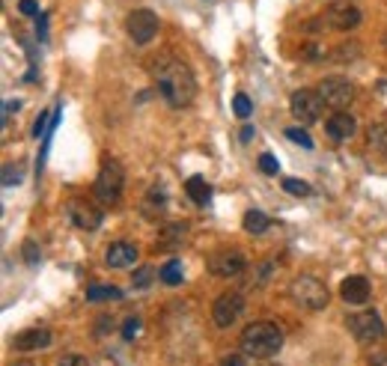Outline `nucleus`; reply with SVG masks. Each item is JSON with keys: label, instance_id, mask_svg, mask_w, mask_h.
<instances>
[{"label": "nucleus", "instance_id": "1", "mask_svg": "<svg viewBox=\"0 0 387 366\" xmlns=\"http://www.w3.org/2000/svg\"><path fill=\"white\" fill-rule=\"evenodd\" d=\"M152 78L161 98L170 105V107H188L197 96V81H194V72L185 66L182 60L176 57H158L152 63Z\"/></svg>", "mask_w": 387, "mask_h": 366}, {"label": "nucleus", "instance_id": "2", "mask_svg": "<svg viewBox=\"0 0 387 366\" xmlns=\"http://www.w3.org/2000/svg\"><path fill=\"white\" fill-rule=\"evenodd\" d=\"M283 348V331L274 322H254L242 334V351L254 360L274 358Z\"/></svg>", "mask_w": 387, "mask_h": 366}, {"label": "nucleus", "instance_id": "3", "mask_svg": "<svg viewBox=\"0 0 387 366\" xmlns=\"http://www.w3.org/2000/svg\"><path fill=\"white\" fill-rule=\"evenodd\" d=\"M122 188H126V170L117 158H105L102 170H98L93 182V197L102 206H117L122 200Z\"/></svg>", "mask_w": 387, "mask_h": 366}, {"label": "nucleus", "instance_id": "4", "mask_svg": "<svg viewBox=\"0 0 387 366\" xmlns=\"http://www.w3.org/2000/svg\"><path fill=\"white\" fill-rule=\"evenodd\" d=\"M289 298L295 301L298 307H304L310 313H319L328 307V301H331V292H328V286H324L319 277L313 274H301V277H295L292 286H289Z\"/></svg>", "mask_w": 387, "mask_h": 366}, {"label": "nucleus", "instance_id": "5", "mask_svg": "<svg viewBox=\"0 0 387 366\" xmlns=\"http://www.w3.org/2000/svg\"><path fill=\"white\" fill-rule=\"evenodd\" d=\"M346 327L360 346H376L387 336V327L381 322V315L376 310H364V313H352L346 319Z\"/></svg>", "mask_w": 387, "mask_h": 366}, {"label": "nucleus", "instance_id": "6", "mask_svg": "<svg viewBox=\"0 0 387 366\" xmlns=\"http://www.w3.org/2000/svg\"><path fill=\"white\" fill-rule=\"evenodd\" d=\"M316 90L322 96L324 107H331V110H346L355 102V84L346 78H324Z\"/></svg>", "mask_w": 387, "mask_h": 366}, {"label": "nucleus", "instance_id": "7", "mask_svg": "<svg viewBox=\"0 0 387 366\" xmlns=\"http://www.w3.org/2000/svg\"><path fill=\"white\" fill-rule=\"evenodd\" d=\"M322 107H324V102H322L319 90H295L292 98H289V110H292V117H295L298 122H304V125L319 122Z\"/></svg>", "mask_w": 387, "mask_h": 366}, {"label": "nucleus", "instance_id": "8", "mask_svg": "<svg viewBox=\"0 0 387 366\" xmlns=\"http://www.w3.org/2000/svg\"><path fill=\"white\" fill-rule=\"evenodd\" d=\"M158 15L152 9H134L131 15L126 18V30L131 36L134 45H149L158 36Z\"/></svg>", "mask_w": 387, "mask_h": 366}, {"label": "nucleus", "instance_id": "9", "mask_svg": "<svg viewBox=\"0 0 387 366\" xmlns=\"http://www.w3.org/2000/svg\"><path fill=\"white\" fill-rule=\"evenodd\" d=\"M242 313H244V298L239 292H223L215 298V304H211V319H215L218 327L235 325Z\"/></svg>", "mask_w": 387, "mask_h": 366}, {"label": "nucleus", "instance_id": "10", "mask_svg": "<svg viewBox=\"0 0 387 366\" xmlns=\"http://www.w3.org/2000/svg\"><path fill=\"white\" fill-rule=\"evenodd\" d=\"M247 268V259L242 250H218V254L209 256V271L215 277H223V280H230V277H239L242 271Z\"/></svg>", "mask_w": 387, "mask_h": 366}, {"label": "nucleus", "instance_id": "11", "mask_svg": "<svg viewBox=\"0 0 387 366\" xmlns=\"http://www.w3.org/2000/svg\"><path fill=\"white\" fill-rule=\"evenodd\" d=\"M69 218H72V223L78 226V230L93 233V230L102 226L105 211L98 206H93V203H86V200H72V203H69Z\"/></svg>", "mask_w": 387, "mask_h": 366}, {"label": "nucleus", "instance_id": "12", "mask_svg": "<svg viewBox=\"0 0 387 366\" xmlns=\"http://www.w3.org/2000/svg\"><path fill=\"white\" fill-rule=\"evenodd\" d=\"M360 9L352 4V0H334L328 6V24L334 30H355L360 24Z\"/></svg>", "mask_w": 387, "mask_h": 366}, {"label": "nucleus", "instance_id": "13", "mask_svg": "<svg viewBox=\"0 0 387 366\" xmlns=\"http://www.w3.org/2000/svg\"><path fill=\"white\" fill-rule=\"evenodd\" d=\"M369 280L367 277H360V274H352V277H346V280L340 283V298L346 301V304H355V307H360V304H367L369 301Z\"/></svg>", "mask_w": 387, "mask_h": 366}, {"label": "nucleus", "instance_id": "14", "mask_svg": "<svg viewBox=\"0 0 387 366\" xmlns=\"http://www.w3.org/2000/svg\"><path fill=\"white\" fill-rule=\"evenodd\" d=\"M355 131H358V119L346 110H334V117H328V122H324V134L331 140H348Z\"/></svg>", "mask_w": 387, "mask_h": 366}, {"label": "nucleus", "instance_id": "15", "mask_svg": "<svg viewBox=\"0 0 387 366\" xmlns=\"http://www.w3.org/2000/svg\"><path fill=\"white\" fill-rule=\"evenodd\" d=\"M15 351H39L51 346V331L48 327H30V331H21L15 339H12Z\"/></svg>", "mask_w": 387, "mask_h": 366}, {"label": "nucleus", "instance_id": "16", "mask_svg": "<svg viewBox=\"0 0 387 366\" xmlns=\"http://www.w3.org/2000/svg\"><path fill=\"white\" fill-rule=\"evenodd\" d=\"M137 262V247L131 242H114L105 254V265L107 268H129Z\"/></svg>", "mask_w": 387, "mask_h": 366}, {"label": "nucleus", "instance_id": "17", "mask_svg": "<svg viewBox=\"0 0 387 366\" xmlns=\"http://www.w3.org/2000/svg\"><path fill=\"white\" fill-rule=\"evenodd\" d=\"M185 235H188V223H170L158 233L155 250H179L185 244Z\"/></svg>", "mask_w": 387, "mask_h": 366}, {"label": "nucleus", "instance_id": "18", "mask_svg": "<svg viewBox=\"0 0 387 366\" xmlns=\"http://www.w3.org/2000/svg\"><path fill=\"white\" fill-rule=\"evenodd\" d=\"M185 191H188L191 203H197V206H206L211 200V188H209V182L203 179V176H191V179L185 182Z\"/></svg>", "mask_w": 387, "mask_h": 366}, {"label": "nucleus", "instance_id": "19", "mask_svg": "<svg viewBox=\"0 0 387 366\" xmlns=\"http://www.w3.org/2000/svg\"><path fill=\"white\" fill-rule=\"evenodd\" d=\"M242 226H244V233H251V235H262L271 226V221H268V214L265 211H259V209H251V211H244V221H242Z\"/></svg>", "mask_w": 387, "mask_h": 366}, {"label": "nucleus", "instance_id": "20", "mask_svg": "<svg viewBox=\"0 0 387 366\" xmlns=\"http://www.w3.org/2000/svg\"><path fill=\"white\" fill-rule=\"evenodd\" d=\"M86 301L90 304H98V301H122V289L107 286V283H93L86 289Z\"/></svg>", "mask_w": 387, "mask_h": 366}, {"label": "nucleus", "instance_id": "21", "mask_svg": "<svg viewBox=\"0 0 387 366\" xmlns=\"http://www.w3.org/2000/svg\"><path fill=\"white\" fill-rule=\"evenodd\" d=\"M158 280L167 283V286H179V283H182V262H179V259H170L164 268L158 271Z\"/></svg>", "mask_w": 387, "mask_h": 366}, {"label": "nucleus", "instance_id": "22", "mask_svg": "<svg viewBox=\"0 0 387 366\" xmlns=\"http://www.w3.org/2000/svg\"><path fill=\"white\" fill-rule=\"evenodd\" d=\"M155 277H158V271L152 268V265H140V268L131 274V286H134V289H149Z\"/></svg>", "mask_w": 387, "mask_h": 366}, {"label": "nucleus", "instance_id": "23", "mask_svg": "<svg viewBox=\"0 0 387 366\" xmlns=\"http://www.w3.org/2000/svg\"><path fill=\"white\" fill-rule=\"evenodd\" d=\"M286 137H289L292 143H298L301 149H313L316 143H313V137L307 134V129H301V125H295V129H286Z\"/></svg>", "mask_w": 387, "mask_h": 366}, {"label": "nucleus", "instance_id": "24", "mask_svg": "<svg viewBox=\"0 0 387 366\" xmlns=\"http://www.w3.org/2000/svg\"><path fill=\"white\" fill-rule=\"evenodd\" d=\"M232 113H235V117H239V119H247V117H251V113H254L251 98H247L244 93H239V96L232 98Z\"/></svg>", "mask_w": 387, "mask_h": 366}, {"label": "nucleus", "instance_id": "25", "mask_svg": "<svg viewBox=\"0 0 387 366\" xmlns=\"http://www.w3.org/2000/svg\"><path fill=\"white\" fill-rule=\"evenodd\" d=\"M360 54V45L358 42H346V45H336V51L331 54L336 63H346V60H355Z\"/></svg>", "mask_w": 387, "mask_h": 366}, {"label": "nucleus", "instance_id": "26", "mask_svg": "<svg viewBox=\"0 0 387 366\" xmlns=\"http://www.w3.org/2000/svg\"><path fill=\"white\" fill-rule=\"evenodd\" d=\"M283 191H289L292 197H310L313 194V188L301 179H283Z\"/></svg>", "mask_w": 387, "mask_h": 366}, {"label": "nucleus", "instance_id": "27", "mask_svg": "<svg viewBox=\"0 0 387 366\" xmlns=\"http://www.w3.org/2000/svg\"><path fill=\"white\" fill-rule=\"evenodd\" d=\"M21 256H24V262L27 265H39V259H42V254H39V244L33 242V238H27V242H24V247H21Z\"/></svg>", "mask_w": 387, "mask_h": 366}, {"label": "nucleus", "instance_id": "28", "mask_svg": "<svg viewBox=\"0 0 387 366\" xmlns=\"http://www.w3.org/2000/svg\"><path fill=\"white\" fill-rule=\"evenodd\" d=\"M259 170L265 173V176H274V173L280 170V164H277V158H274L271 152H262L259 155Z\"/></svg>", "mask_w": 387, "mask_h": 366}, {"label": "nucleus", "instance_id": "29", "mask_svg": "<svg viewBox=\"0 0 387 366\" xmlns=\"http://www.w3.org/2000/svg\"><path fill=\"white\" fill-rule=\"evenodd\" d=\"M140 327H143V322L137 319V315H129V319H126V325H122V336H126L129 343H131V339H134L137 334H140Z\"/></svg>", "mask_w": 387, "mask_h": 366}, {"label": "nucleus", "instance_id": "30", "mask_svg": "<svg viewBox=\"0 0 387 366\" xmlns=\"http://www.w3.org/2000/svg\"><path fill=\"white\" fill-rule=\"evenodd\" d=\"M51 119H54V113H39V119H36V125H33V137H42L45 131H51Z\"/></svg>", "mask_w": 387, "mask_h": 366}, {"label": "nucleus", "instance_id": "31", "mask_svg": "<svg viewBox=\"0 0 387 366\" xmlns=\"http://www.w3.org/2000/svg\"><path fill=\"white\" fill-rule=\"evenodd\" d=\"M18 12L27 18H36L39 15V4H36V0H18Z\"/></svg>", "mask_w": 387, "mask_h": 366}, {"label": "nucleus", "instance_id": "32", "mask_svg": "<svg viewBox=\"0 0 387 366\" xmlns=\"http://www.w3.org/2000/svg\"><path fill=\"white\" fill-rule=\"evenodd\" d=\"M57 366H90V360H86L84 355H66Z\"/></svg>", "mask_w": 387, "mask_h": 366}, {"label": "nucleus", "instance_id": "33", "mask_svg": "<svg viewBox=\"0 0 387 366\" xmlns=\"http://www.w3.org/2000/svg\"><path fill=\"white\" fill-rule=\"evenodd\" d=\"M218 366H244V358L242 355H227V358H221Z\"/></svg>", "mask_w": 387, "mask_h": 366}, {"label": "nucleus", "instance_id": "34", "mask_svg": "<svg viewBox=\"0 0 387 366\" xmlns=\"http://www.w3.org/2000/svg\"><path fill=\"white\" fill-rule=\"evenodd\" d=\"M21 176H18V170L12 173V164H6V173H4V185H12V182H18Z\"/></svg>", "mask_w": 387, "mask_h": 366}, {"label": "nucleus", "instance_id": "35", "mask_svg": "<svg viewBox=\"0 0 387 366\" xmlns=\"http://www.w3.org/2000/svg\"><path fill=\"white\" fill-rule=\"evenodd\" d=\"M254 134H256V131L251 129V125H244V129H242V143H251V140H254Z\"/></svg>", "mask_w": 387, "mask_h": 366}, {"label": "nucleus", "instance_id": "36", "mask_svg": "<svg viewBox=\"0 0 387 366\" xmlns=\"http://www.w3.org/2000/svg\"><path fill=\"white\" fill-rule=\"evenodd\" d=\"M36 33H39V39H45V33H48V15H42V21H39V27H36Z\"/></svg>", "mask_w": 387, "mask_h": 366}, {"label": "nucleus", "instance_id": "37", "mask_svg": "<svg viewBox=\"0 0 387 366\" xmlns=\"http://www.w3.org/2000/svg\"><path fill=\"white\" fill-rule=\"evenodd\" d=\"M18 366H33V363H18Z\"/></svg>", "mask_w": 387, "mask_h": 366}]
</instances>
